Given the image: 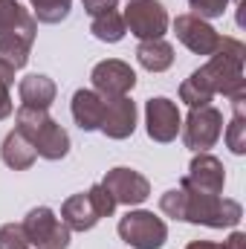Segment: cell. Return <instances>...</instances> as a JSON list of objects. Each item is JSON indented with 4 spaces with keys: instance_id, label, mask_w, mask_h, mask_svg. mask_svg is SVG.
I'll return each mask as SVG.
<instances>
[{
    "instance_id": "cell-1",
    "label": "cell",
    "mask_w": 246,
    "mask_h": 249,
    "mask_svg": "<svg viewBox=\"0 0 246 249\" xmlns=\"http://www.w3.org/2000/svg\"><path fill=\"white\" fill-rule=\"evenodd\" d=\"M244 61H246V47L238 38L220 35L214 53L209 61L203 64L214 93H223L229 102L246 99V78H244Z\"/></svg>"
},
{
    "instance_id": "cell-2",
    "label": "cell",
    "mask_w": 246,
    "mask_h": 249,
    "mask_svg": "<svg viewBox=\"0 0 246 249\" xmlns=\"http://www.w3.org/2000/svg\"><path fill=\"white\" fill-rule=\"evenodd\" d=\"M185 223L209 226V229H235L244 220V206L223 194H203L194 188H185Z\"/></svg>"
},
{
    "instance_id": "cell-3",
    "label": "cell",
    "mask_w": 246,
    "mask_h": 249,
    "mask_svg": "<svg viewBox=\"0 0 246 249\" xmlns=\"http://www.w3.org/2000/svg\"><path fill=\"white\" fill-rule=\"evenodd\" d=\"M119 238L133 249H159L168 241V226L162 217H157L148 209H127V214L119 217L116 226Z\"/></svg>"
},
{
    "instance_id": "cell-4",
    "label": "cell",
    "mask_w": 246,
    "mask_h": 249,
    "mask_svg": "<svg viewBox=\"0 0 246 249\" xmlns=\"http://www.w3.org/2000/svg\"><path fill=\"white\" fill-rule=\"evenodd\" d=\"M122 20L124 29L139 41H157L171 26V18L159 0H127Z\"/></svg>"
},
{
    "instance_id": "cell-5",
    "label": "cell",
    "mask_w": 246,
    "mask_h": 249,
    "mask_svg": "<svg viewBox=\"0 0 246 249\" xmlns=\"http://www.w3.org/2000/svg\"><path fill=\"white\" fill-rule=\"evenodd\" d=\"M180 136H183L185 148H191L194 154H203V151L214 148L220 142V136H223V113L214 105L191 107L188 116L183 119Z\"/></svg>"
},
{
    "instance_id": "cell-6",
    "label": "cell",
    "mask_w": 246,
    "mask_h": 249,
    "mask_svg": "<svg viewBox=\"0 0 246 249\" xmlns=\"http://www.w3.org/2000/svg\"><path fill=\"white\" fill-rule=\"evenodd\" d=\"M23 229L29 238V247L35 249H67L72 232L61 223V217L50 206H35L23 217Z\"/></svg>"
},
{
    "instance_id": "cell-7",
    "label": "cell",
    "mask_w": 246,
    "mask_h": 249,
    "mask_svg": "<svg viewBox=\"0 0 246 249\" xmlns=\"http://www.w3.org/2000/svg\"><path fill=\"white\" fill-rule=\"evenodd\" d=\"M90 90H96L105 102L107 99H119V96H130V90L136 87V72L127 61L119 58H105L93 67L90 72Z\"/></svg>"
},
{
    "instance_id": "cell-8",
    "label": "cell",
    "mask_w": 246,
    "mask_h": 249,
    "mask_svg": "<svg viewBox=\"0 0 246 249\" xmlns=\"http://www.w3.org/2000/svg\"><path fill=\"white\" fill-rule=\"evenodd\" d=\"M102 186L107 188L116 200V206H142L148 197H151V183L145 174H139L136 168H127V165H116L105 174Z\"/></svg>"
},
{
    "instance_id": "cell-9",
    "label": "cell",
    "mask_w": 246,
    "mask_h": 249,
    "mask_svg": "<svg viewBox=\"0 0 246 249\" xmlns=\"http://www.w3.org/2000/svg\"><path fill=\"white\" fill-rule=\"evenodd\" d=\"M183 127V113L177 107V102L165 99V96H154L145 102V130L154 142H174L180 136Z\"/></svg>"
},
{
    "instance_id": "cell-10",
    "label": "cell",
    "mask_w": 246,
    "mask_h": 249,
    "mask_svg": "<svg viewBox=\"0 0 246 249\" xmlns=\"http://www.w3.org/2000/svg\"><path fill=\"white\" fill-rule=\"evenodd\" d=\"M174 35H177V41L183 44L185 50H191L194 55H211L214 47H217V41H220V32L209 20L191 15V12L174 18Z\"/></svg>"
},
{
    "instance_id": "cell-11",
    "label": "cell",
    "mask_w": 246,
    "mask_h": 249,
    "mask_svg": "<svg viewBox=\"0 0 246 249\" xmlns=\"http://www.w3.org/2000/svg\"><path fill=\"white\" fill-rule=\"evenodd\" d=\"M180 186L194 188V191H203V194H223V186H226V168L223 162L203 151V154H194L191 165H188V174L180 180Z\"/></svg>"
},
{
    "instance_id": "cell-12",
    "label": "cell",
    "mask_w": 246,
    "mask_h": 249,
    "mask_svg": "<svg viewBox=\"0 0 246 249\" xmlns=\"http://www.w3.org/2000/svg\"><path fill=\"white\" fill-rule=\"evenodd\" d=\"M99 130L107 139H127V136H133V130H136V102L130 96L107 99Z\"/></svg>"
},
{
    "instance_id": "cell-13",
    "label": "cell",
    "mask_w": 246,
    "mask_h": 249,
    "mask_svg": "<svg viewBox=\"0 0 246 249\" xmlns=\"http://www.w3.org/2000/svg\"><path fill=\"white\" fill-rule=\"evenodd\" d=\"M70 110H72V119L75 124L90 133V130H99L102 127V116H105V99L90 90V87H81L72 93V102H70Z\"/></svg>"
},
{
    "instance_id": "cell-14",
    "label": "cell",
    "mask_w": 246,
    "mask_h": 249,
    "mask_svg": "<svg viewBox=\"0 0 246 249\" xmlns=\"http://www.w3.org/2000/svg\"><path fill=\"white\" fill-rule=\"evenodd\" d=\"M18 96H20V105L26 107H41V110H50V105L55 102L58 96V87L50 75L44 72H32V75H23L18 81Z\"/></svg>"
},
{
    "instance_id": "cell-15",
    "label": "cell",
    "mask_w": 246,
    "mask_h": 249,
    "mask_svg": "<svg viewBox=\"0 0 246 249\" xmlns=\"http://www.w3.org/2000/svg\"><path fill=\"white\" fill-rule=\"evenodd\" d=\"M23 35L26 41L35 44L38 35V20L29 9H23L18 0H0V35Z\"/></svg>"
},
{
    "instance_id": "cell-16",
    "label": "cell",
    "mask_w": 246,
    "mask_h": 249,
    "mask_svg": "<svg viewBox=\"0 0 246 249\" xmlns=\"http://www.w3.org/2000/svg\"><path fill=\"white\" fill-rule=\"evenodd\" d=\"M29 142L35 145V154L41 160H50V162H58V160H64L70 154V133L55 119H50Z\"/></svg>"
},
{
    "instance_id": "cell-17",
    "label": "cell",
    "mask_w": 246,
    "mask_h": 249,
    "mask_svg": "<svg viewBox=\"0 0 246 249\" xmlns=\"http://www.w3.org/2000/svg\"><path fill=\"white\" fill-rule=\"evenodd\" d=\"M0 160H3V165L12 168V171H29V168L35 165L38 154H35V145L15 127V130L6 133V139H3V145H0Z\"/></svg>"
},
{
    "instance_id": "cell-18",
    "label": "cell",
    "mask_w": 246,
    "mask_h": 249,
    "mask_svg": "<svg viewBox=\"0 0 246 249\" xmlns=\"http://www.w3.org/2000/svg\"><path fill=\"white\" fill-rule=\"evenodd\" d=\"M61 223L70 232H90L96 223H99V214L93 212V203L84 194H72L61 203Z\"/></svg>"
},
{
    "instance_id": "cell-19",
    "label": "cell",
    "mask_w": 246,
    "mask_h": 249,
    "mask_svg": "<svg viewBox=\"0 0 246 249\" xmlns=\"http://www.w3.org/2000/svg\"><path fill=\"white\" fill-rule=\"evenodd\" d=\"M136 61H139L142 70H148V72H165V70H171V64H174V47H171L165 38L139 41V47H136Z\"/></svg>"
},
{
    "instance_id": "cell-20",
    "label": "cell",
    "mask_w": 246,
    "mask_h": 249,
    "mask_svg": "<svg viewBox=\"0 0 246 249\" xmlns=\"http://www.w3.org/2000/svg\"><path fill=\"white\" fill-rule=\"evenodd\" d=\"M214 96L217 93H214V87H211V81H209V75H206L203 67L194 70L180 84V102L188 105V107H206V105H211Z\"/></svg>"
},
{
    "instance_id": "cell-21",
    "label": "cell",
    "mask_w": 246,
    "mask_h": 249,
    "mask_svg": "<svg viewBox=\"0 0 246 249\" xmlns=\"http://www.w3.org/2000/svg\"><path fill=\"white\" fill-rule=\"evenodd\" d=\"M90 32H93V38L102 41V44H119L124 35H127L122 12L116 9V12H107V15L93 18V20H90Z\"/></svg>"
},
{
    "instance_id": "cell-22",
    "label": "cell",
    "mask_w": 246,
    "mask_h": 249,
    "mask_svg": "<svg viewBox=\"0 0 246 249\" xmlns=\"http://www.w3.org/2000/svg\"><path fill=\"white\" fill-rule=\"evenodd\" d=\"M32 53V41H26L23 35H0V61L9 64L12 70H23L29 64Z\"/></svg>"
},
{
    "instance_id": "cell-23",
    "label": "cell",
    "mask_w": 246,
    "mask_h": 249,
    "mask_svg": "<svg viewBox=\"0 0 246 249\" xmlns=\"http://www.w3.org/2000/svg\"><path fill=\"white\" fill-rule=\"evenodd\" d=\"M29 3L38 23H61L70 18L72 9V0H29Z\"/></svg>"
},
{
    "instance_id": "cell-24",
    "label": "cell",
    "mask_w": 246,
    "mask_h": 249,
    "mask_svg": "<svg viewBox=\"0 0 246 249\" xmlns=\"http://www.w3.org/2000/svg\"><path fill=\"white\" fill-rule=\"evenodd\" d=\"M50 119H53L50 110H41V107H26V105H20V107L15 110V127H18L26 139H32Z\"/></svg>"
},
{
    "instance_id": "cell-25",
    "label": "cell",
    "mask_w": 246,
    "mask_h": 249,
    "mask_svg": "<svg viewBox=\"0 0 246 249\" xmlns=\"http://www.w3.org/2000/svg\"><path fill=\"white\" fill-rule=\"evenodd\" d=\"M223 139H226V148L235 157H244L246 154V113H232V122L223 127Z\"/></svg>"
},
{
    "instance_id": "cell-26",
    "label": "cell",
    "mask_w": 246,
    "mask_h": 249,
    "mask_svg": "<svg viewBox=\"0 0 246 249\" xmlns=\"http://www.w3.org/2000/svg\"><path fill=\"white\" fill-rule=\"evenodd\" d=\"M15 72L9 64L0 61V122L9 119L15 113V105H12V84H15Z\"/></svg>"
},
{
    "instance_id": "cell-27",
    "label": "cell",
    "mask_w": 246,
    "mask_h": 249,
    "mask_svg": "<svg viewBox=\"0 0 246 249\" xmlns=\"http://www.w3.org/2000/svg\"><path fill=\"white\" fill-rule=\"evenodd\" d=\"M159 212L171 220H185V191L180 186L168 188L162 197H159Z\"/></svg>"
},
{
    "instance_id": "cell-28",
    "label": "cell",
    "mask_w": 246,
    "mask_h": 249,
    "mask_svg": "<svg viewBox=\"0 0 246 249\" xmlns=\"http://www.w3.org/2000/svg\"><path fill=\"white\" fill-rule=\"evenodd\" d=\"M87 197H90L93 212L99 214V220H102V217H110V214L116 212V200H113V194L102 186V183H96V186L87 188Z\"/></svg>"
},
{
    "instance_id": "cell-29",
    "label": "cell",
    "mask_w": 246,
    "mask_h": 249,
    "mask_svg": "<svg viewBox=\"0 0 246 249\" xmlns=\"http://www.w3.org/2000/svg\"><path fill=\"white\" fill-rule=\"evenodd\" d=\"M0 249H29L23 223H3L0 226Z\"/></svg>"
},
{
    "instance_id": "cell-30",
    "label": "cell",
    "mask_w": 246,
    "mask_h": 249,
    "mask_svg": "<svg viewBox=\"0 0 246 249\" xmlns=\"http://www.w3.org/2000/svg\"><path fill=\"white\" fill-rule=\"evenodd\" d=\"M235 0H188V6L194 9L191 15L203 18V20H211V18H223V12L232 6Z\"/></svg>"
},
{
    "instance_id": "cell-31",
    "label": "cell",
    "mask_w": 246,
    "mask_h": 249,
    "mask_svg": "<svg viewBox=\"0 0 246 249\" xmlns=\"http://www.w3.org/2000/svg\"><path fill=\"white\" fill-rule=\"evenodd\" d=\"M84 12L90 18H99V15H107V12H116L119 9V0H81Z\"/></svg>"
},
{
    "instance_id": "cell-32",
    "label": "cell",
    "mask_w": 246,
    "mask_h": 249,
    "mask_svg": "<svg viewBox=\"0 0 246 249\" xmlns=\"http://www.w3.org/2000/svg\"><path fill=\"white\" fill-rule=\"evenodd\" d=\"M223 247L226 249H246V235L244 232H232V235L223 241Z\"/></svg>"
},
{
    "instance_id": "cell-33",
    "label": "cell",
    "mask_w": 246,
    "mask_h": 249,
    "mask_svg": "<svg viewBox=\"0 0 246 249\" xmlns=\"http://www.w3.org/2000/svg\"><path fill=\"white\" fill-rule=\"evenodd\" d=\"M185 249H226L223 244H214V241H191Z\"/></svg>"
}]
</instances>
